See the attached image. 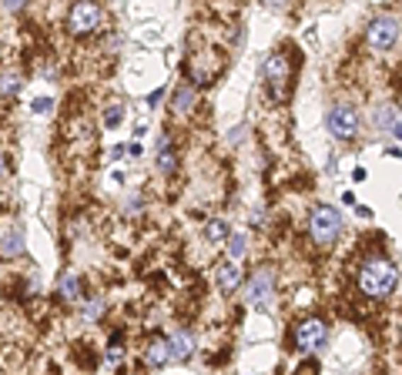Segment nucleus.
<instances>
[{"label": "nucleus", "instance_id": "f257e3e1", "mask_svg": "<svg viewBox=\"0 0 402 375\" xmlns=\"http://www.w3.org/2000/svg\"><path fill=\"white\" fill-rule=\"evenodd\" d=\"M355 285L365 298L372 302H386V298L399 288V268L396 261L386 258V255H369V258L359 261L355 268Z\"/></svg>", "mask_w": 402, "mask_h": 375}, {"label": "nucleus", "instance_id": "f03ea898", "mask_svg": "<svg viewBox=\"0 0 402 375\" xmlns=\"http://www.w3.org/2000/svg\"><path fill=\"white\" fill-rule=\"evenodd\" d=\"M292 74H295V61L289 51H272L265 57V84L275 101H282L292 88Z\"/></svg>", "mask_w": 402, "mask_h": 375}, {"label": "nucleus", "instance_id": "7ed1b4c3", "mask_svg": "<svg viewBox=\"0 0 402 375\" xmlns=\"http://www.w3.org/2000/svg\"><path fill=\"white\" fill-rule=\"evenodd\" d=\"M399 34H402V24L399 17H392V13H376L369 27H365V44H369V51L376 54H389L396 44H399Z\"/></svg>", "mask_w": 402, "mask_h": 375}, {"label": "nucleus", "instance_id": "20e7f679", "mask_svg": "<svg viewBox=\"0 0 402 375\" xmlns=\"http://www.w3.org/2000/svg\"><path fill=\"white\" fill-rule=\"evenodd\" d=\"M309 234H312L315 245H335V238L342 234V211L332 205H315L312 218H309Z\"/></svg>", "mask_w": 402, "mask_h": 375}, {"label": "nucleus", "instance_id": "39448f33", "mask_svg": "<svg viewBox=\"0 0 402 375\" xmlns=\"http://www.w3.org/2000/svg\"><path fill=\"white\" fill-rule=\"evenodd\" d=\"M104 27V7L94 4V0H81L67 11V30L74 37H88V34H98Z\"/></svg>", "mask_w": 402, "mask_h": 375}, {"label": "nucleus", "instance_id": "423d86ee", "mask_svg": "<svg viewBox=\"0 0 402 375\" xmlns=\"http://www.w3.org/2000/svg\"><path fill=\"white\" fill-rule=\"evenodd\" d=\"M328 338V325L326 319H318V315H305L299 325H295V332H292V342H295V349L305 352V355H312L326 345Z\"/></svg>", "mask_w": 402, "mask_h": 375}, {"label": "nucleus", "instance_id": "0eeeda50", "mask_svg": "<svg viewBox=\"0 0 402 375\" xmlns=\"http://www.w3.org/2000/svg\"><path fill=\"white\" fill-rule=\"evenodd\" d=\"M326 128L335 141H355L359 138V111L352 104H332L326 114Z\"/></svg>", "mask_w": 402, "mask_h": 375}, {"label": "nucleus", "instance_id": "6e6552de", "mask_svg": "<svg viewBox=\"0 0 402 375\" xmlns=\"http://www.w3.org/2000/svg\"><path fill=\"white\" fill-rule=\"evenodd\" d=\"M225 71V57L214 51H195L188 57V78L195 81V84H214L218 81V74Z\"/></svg>", "mask_w": 402, "mask_h": 375}, {"label": "nucleus", "instance_id": "1a4fd4ad", "mask_svg": "<svg viewBox=\"0 0 402 375\" xmlns=\"http://www.w3.org/2000/svg\"><path fill=\"white\" fill-rule=\"evenodd\" d=\"M272 295H275V268L262 265L258 272L251 275L248 288H245V298H248V305H255V309H268Z\"/></svg>", "mask_w": 402, "mask_h": 375}, {"label": "nucleus", "instance_id": "9d476101", "mask_svg": "<svg viewBox=\"0 0 402 375\" xmlns=\"http://www.w3.org/2000/svg\"><path fill=\"white\" fill-rule=\"evenodd\" d=\"M195 349H198V342H195V332H188V328H178L175 335H168V352H171L175 362H188Z\"/></svg>", "mask_w": 402, "mask_h": 375}, {"label": "nucleus", "instance_id": "9b49d317", "mask_svg": "<svg viewBox=\"0 0 402 375\" xmlns=\"http://www.w3.org/2000/svg\"><path fill=\"white\" fill-rule=\"evenodd\" d=\"M171 362V352H168V338L164 335H151L144 342V365L148 369H161Z\"/></svg>", "mask_w": 402, "mask_h": 375}, {"label": "nucleus", "instance_id": "f8f14e48", "mask_svg": "<svg viewBox=\"0 0 402 375\" xmlns=\"http://www.w3.org/2000/svg\"><path fill=\"white\" fill-rule=\"evenodd\" d=\"M241 278H245V275H241L239 261H222V265H218V278H214V282H218V292H222V295H235V292H239V285H241Z\"/></svg>", "mask_w": 402, "mask_h": 375}, {"label": "nucleus", "instance_id": "ddd939ff", "mask_svg": "<svg viewBox=\"0 0 402 375\" xmlns=\"http://www.w3.org/2000/svg\"><path fill=\"white\" fill-rule=\"evenodd\" d=\"M195 107H198V91L191 84H178L175 97H171V111L178 117H188V114H195Z\"/></svg>", "mask_w": 402, "mask_h": 375}, {"label": "nucleus", "instance_id": "4468645a", "mask_svg": "<svg viewBox=\"0 0 402 375\" xmlns=\"http://www.w3.org/2000/svg\"><path fill=\"white\" fill-rule=\"evenodd\" d=\"M21 91H24V74H21L13 64L11 67H0V97L13 101Z\"/></svg>", "mask_w": 402, "mask_h": 375}, {"label": "nucleus", "instance_id": "2eb2a0df", "mask_svg": "<svg viewBox=\"0 0 402 375\" xmlns=\"http://www.w3.org/2000/svg\"><path fill=\"white\" fill-rule=\"evenodd\" d=\"M24 251H27V245H24V232H21V228H13V232H7L0 238V261L21 258Z\"/></svg>", "mask_w": 402, "mask_h": 375}, {"label": "nucleus", "instance_id": "dca6fc26", "mask_svg": "<svg viewBox=\"0 0 402 375\" xmlns=\"http://www.w3.org/2000/svg\"><path fill=\"white\" fill-rule=\"evenodd\" d=\"M158 171H161L164 178H171L178 171V155L171 151V134H161V138H158Z\"/></svg>", "mask_w": 402, "mask_h": 375}, {"label": "nucleus", "instance_id": "f3484780", "mask_svg": "<svg viewBox=\"0 0 402 375\" xmlns=\"http://www.w3.org/2000/svg\"><path fill=\"white\" fill-rule=\"evenodd\" d=\"M57 295H61L64 302H77V298H81V278H77L74 272H64L61 282H57Z\"/></svg>", "mask_w": 402, "mask_h": 375}, {"label": "nucleus", "instance_id": "a211bd4d", "mask_svg": "<svg viewBox=\"0 0 402 375\" xmlns=\"http://www.w3.org/2000/svg\"><path fill=\"white\" fill-rule=\"evenodd\" d=\"M205 238H208L212 245H222V242L228 238V218H222V215H218V218L205 221Z\"/></svg>", "mask_w": 402, "mask_h": 375}, {"label": "nucleus", "instance_id": "6ab92c4d", "mask_svg": "<svg viewBox=\"0 0 402 375\" xmlns=\"http://www.w3.org/2000/svg\"><path fill=\"white\" fill-rule=\"evenodd\" d=\"M396 121H399L396 104H379V107H376V128L379 131H392V128H396Z\"/></svg>", "mask_w": 402, "mask_h": 375}, {"label": "nucleus", "instance_id": "aec40b11", "mask_svg": "<svg viewBox=\"0 0 402 375\" xmlns=\"http://www.w3.org/2000/svg\"><path fill=\"white\" fill-rule=\"evenodd\" d=\"M100 311H104V298H100V295L88 298V305H84V322H94V319H100Z\"/></svg>", "mask_w": 402, "mask_h": 375}, {"label": "nucleus", "instance_id": "412c9836", "mask_svg": "<svg viewBox=\"0 0 402 375\" xmlns=\"http://www.w3.org/2000/svg\"><path fill=\"white\" fill-rule=\"evenodd\" d=\"M245 242H248V238H245V234H231V242H228V255H231V261H239L241 255H245Z\"/></svg>", "mask_w": 402, "mask_h": 375}, {"label": "nucleus", "instance_id": "4be33fe9", "mask_svg": "<svg viewBox=\"0 0 402 375\" xmlns=\"http://www.w3.org/2000/svg\"><path fill=\"white\" fill-rule=\"evenodd\" d=\"M121 117H125V107L111 104V107L104 111V124H108V128H117V124H121Z\"/></svg>", "mask_w": 402, "mask_h": 375}, {"label": "nucleus", "instance_id": "5701e85b", "mask_svg": "<svg viewBox=\"0 0 402 375\" xmlns=\"http://www.w3.org/2000/svg\"><path fill=\"white\" fill-rule=\"evenodd\" d=\"M108 359H111L114 365L121 362V359H125V342H117V338H114V342H111V349H108Z\"/></svg>", "mask_w": 402, "mask_h": 375}, {"label": "nucleus", "instance_id": "b1692460", "mask_svg": "<svg viewBox=\"0 0 402 375\" xmlns=\"http://www.w3.org/2000/svg\"><path fill=\"white\" fill-rule=\"evenodd\" d=\"M50 107H54L50 97H38V101L30 104V111H34V114H50Z\"/></svg>", "mask_w": 402, "mask_h": 375}, {"label": "nucleus", "instance_id": "393cba45", "mask_svg": "<svg viewBox=\"0 0 402 375\" xmlns=\"http://www.w3.org/2000/svg\"><path fill=\"white\" fill-rule=\"evenodd\" d=\"M161 97H164V88H158V91L148 97V107H158V104H161Z\"/></svg>", "mask_w": 402, "mask_h": 375}, {"label": "nucleus", "instance_id": "a878e982", "mask_svg": "<svg viewBox=\"0 0 402 375\" xmlns=\"http://www.w3.org/2000/svg\"><path fill=\"white\" fill-rule=\"evenodd\" d=\"M389 134H392V138H396V141H402V117H399V121H396V128H392Z\"/></svg>", "mask_w": 402, "mask_h": 375}]
</instances>
